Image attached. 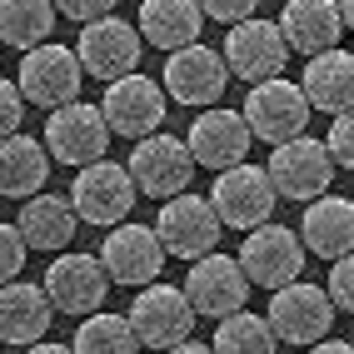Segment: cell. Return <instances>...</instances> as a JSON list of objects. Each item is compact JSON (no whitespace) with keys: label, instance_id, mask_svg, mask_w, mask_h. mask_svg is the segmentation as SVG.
<instances>
[{"label":"cell","instance_id":"f546056e","mask_svg":"<svg viewBox=\"0 0 354 354\" xmlns=\"http://www.w3.org/2000/svg\"><path fill=\"white\" fill-rule=\"evenodd\" d=\"M26 254H30V250L20 245L15 225H0V290L20 279V270H26Z\"/></svg>","mask_w":354,"mask_h":354},{"label":"cell","instance_id":"5bb4252c","mask_svg":"<svg viewBox=\"0 0 354 354\" xmlns=\"http://www.w3.org/2000/svg\"><path fill=\"white\" fill-rule=\"evenodd\" d=\"M285 55H290V45H285V35H279V26L274 20H259V15L245 20V26H234L225 35V50H220L225 70L240 75V80H250V90L265 85V80H279Z\"/></svg>","mask_w":354,"mask_h":354},{"label":"cell","instance_id":"cb8c5ba5","mask_svg":"<svg viewBox=\"0 0 354 354\" xmlns=\"http://www.w3.org/2000/svg\"><path fill=\"white\" fill-rule=\"evenodd\" d=\"M50 185V155L35 135L0 140V195L6 200H35Z\"/></svg>","mask_w":354,"mask_h":354},{"label":"cell","instance_id":"5b68a950","mask_svg":"<svg viewBox=\"0 0 354 354\" xmlns=\"http://www.w3.org/2000/svg\"><path fill=\"white\" fill-rule=\"evenodd\" d=\"M270 335L279 344H324L329 339V329H335V304H329L324 285H285V290H274L270 295Z\"/></svg>","mask_w":354,"mask_h":354},{"label":"cell","instance_id":"ac0fdd59","mask_svg":"<svg viewBox=\"0 0 354 354\" xmlns=\"http://www.w3.org/2000/svg\"><path fill=\"white\" fill-rule=\"evenodd\" d=\"M250 125H245V115L240 110H200L195 115V125L190 135H185V150H190L195 165H205V170H234V165H245L250 155Z\"/></svg>","mask_w":354,"mask_h":354},{"label":"cell","instance_id":"484cf974","mask_svg":"<svg viewBox=\"0 0 354 354\" xmlns=\"http://www.w3.org/2000/svg\"><path fill=\"white\" fill-rule=\"evenodd\" d=\"M50 299L40 285H6L0 290V344H40L50 335Z\"/></svg>","mask_w":354,"mask_h":354},{"label":"cell","instance_id":"2e32d148","mask_svg":"<svg viewBox=\"0 0 354 354\" xmlns=\"http://www.w3.org/2000/svg\"><path fill=\"white\" fill-rule=\"evenodd\" d=\"M100 265L110 285H130V290H150L160 285L165 270V250L155 240L150 225H115L100 245Z\"/></svg>","mask_w":354,"mask_h":354},{"label":"cell","instance_id":"9a60e30c","mask_svg":"<svg viewBox=\"0 0 354 354\" xmlns=\"http://www.w3.org/2000/svg\"><path fill=\"white\" fill-rule=\"evenodd\" d=\"M185 299H190V310L195 319H230V315H240L245 310V299H250V279L245 270L234 265L230 254H205L200 265H190V274H185Z\"/></svg>","mask_w":354,"mask_h":354},{"label":"cell","instance_id":"4fadbf2b","mask_svg":"<svg viewBox=\"0 0 354 354\" xmlns=\"http://www.w3.org/2000/svg\"><path fill=\"white\" fill-rule=\"evenodd\" d=\"M140 50H145V40H140L135 26H125L120 15H110V20H95V26H85L80 30V45H75V60L90 80H125L135 75V65H140Z\"/></svg>","mask_w":354,"mask_h":354},{"label":"cell","instance_id":"ba28073f","mask_svg":"<svg viewBox=\"0 0 354 354\" xmlns=\"http://www.w3.org/2000/svg\"><path fill=\"white\" fill-rule=\"evenodd\" d=\"M265 175H270V185H274V195L310 205V200L329 195V185H335V160H329L324 140L299 135V140H290V145H274V150H270Z\"/></svg>","mask_w":354,"mask_h":354},{"label":"cell","instance_id":"8d00e7d4","mask_svg":"<svg viewBox=\"0 0 354 354\" xmlns=\"http://www.w3.org/2000/svg\"><path fill=\"white\" fill-rule=\"evenodd\" d=\"M26 354H70V344H30Z\"/></svg>","mask_w":354,"mask_h":354},{"label":"cell","instance_id":"4dcf8cb0","mask_svg":"<svg viewBox=\"0 0 354 354\" xmlns=\"http://www.w3.org/2000/svg\"><path fill=\"white\" fill-rule=\"evenodd\" d=\"M329 304H335V310H349L354 315V254H344V259H335V265H329Z\"/></svg>","mask_w":354,"mask_h":354},{"label":"cell","instance_id":"277c9868","mask_svg":"<svg viewBox=\"0 0 354 354\" xmlns=\"http://www.w3.org/2000/svg\"><path fill=\"white\" fill-rule=\"evenodd\" d=\"M135 200H140L135 180L115 160L85 165V170H75V185H70V209H75L80 225H120V220H130Z\"/></svg>","mask_w":354,"mask_h":354},{"label":"cell","instance_id":"9c48e42d","mask_svg":"<svg viewBox=\"0 0 354 354\" xmlns=\"http://www.w3.org/2000/svg\"><path fill=\"white\" fill-rule=\"evenodd\" d=\"M245 125H250L254 140H265V145H290V140H299L304 125H310V100H304V90L285 75L265 80L245 95Z\"/></svg>","mask_w":354,"mask_h":354},{"label":"cell","instance_id":"1f68e13d","mask_svg":"<svg viewBox=\"0 0 354 354\" xmlns=\"http://www.w3.org/2000/svg\"><path fill=\"white\" fill-rule=\"evenodd\" d=\"M324 150L335 165H344V170H354V110L339 115L335 125H329V140H324Z\"/></svg>","mask_w":354,"mask_h":354},{"label":"cell","instance_id":"836d02e7","mask_svg":"<svg viewBox=\"0 0 354 354\" xmlns=\"http://www.w3.org/2000/svg\"><path fill=\"white\" fill-rule=\"evenodd\" d=\"M55 15L75 20V26L85 30V26H95V20H110V15H115V6H110V0H60Z\"/></svg>","mask_w":354,"mask_h":354},{"label":"cell","instance_id":"7402d4cb","mask_svg":"<svg viewBox=\"0 0 354 354\" xmlns=\"http://www.w3.org/2000/svg\"><path fill=\"white\" fill-rule=\"evenodd\" d=\"M135 30H140V40H150L155 50L180 55V50H190V45H200L205 10L195 6V0H145Z\"/></svg>","mask_w":354,"mask_h":354},{"label":"cell","instance_id":"d4e9b609","mask_svg":"<svg viewBox=\"0 0 354 354\" xmlns=\"http://www.w3.org/2000/svg\"><path fill=\"white\" fill-rule=\"evenodd\" d=\"M75 209H70V200L60 195H35L20 205V220H15V234H20V245L26 250H40V254H55L65 250L70 240H75Z\"/></svg>","mask_w":354,"mask_h":354},{"label":"cell","instance_id":"f35d334b","mask_svg":"<svg viewBox=\"0 0 354 354\" xmlns=\"http://www.w3.org/2000/svg\"><path fill=\"white\" fill-rule=\"evenodd\" d=\"M170 354H209V344H195V339H190V344H180V349H170Z\"/></svg>","mask_w":354,"mask_h":354},{"label":"cell","instance_id":"d6a6232c","mask_svg":"<svg viewBox=\"0 0 354 354\" xmlns=\"http://www.w3.org/2000/svg\"><path fill=\"white\" fill-rule=\"evenodd\" d=\"M20 115H26V100H20L15 80H6V75H0V140L20 135Z\"/></svg>","mask_w":354,"mask_h":354},{"label":"cell","instance_id":"6da1fadb","mask_svg":"<svg viewBox=\"0 0 354 354\" xmlns=\"http://www.w3.org/2000/svg\"><path fill=\"white\" fill-rule=\"evenodd\" d=\"M125 319H130V329H135L140 349H160V354L190 344V335H195V310H190V299H185V290L165 285V279L135 295V304H130Z\"/></svg>","mask_w":354,"mask_h":354},{"label":"cell","instance_id":"603a6c76","mask_svg":"<svg viewBox=\"0 0 354 354\" xmlns=\"http://www.w3.org/2000/svg\"><path fill=\"white\" fill-rule=\"evenodd\" d=\"M304 100H310V110L319 115H349L354 110V55L349 50H329V55H315L310 65H304Z\"/></svg>","mask_w":354,"mask_h":354},{"label":"cell","instance_id":"4316f807","mask_svg":"<svg viewBox=\"0 0 354 354\" xmlns=\"http://www.w3.org/2000/svg\"><path fill=\"white\" fill-rule=\"evenodd\" d=\"M50 30H55L50 0H0V45L30 55L40 45H50Z\"/></svg>","mask_w":354,"mask_h":354},{"label":"cell","instance_id":"83f0119b","mask_svg":"<svg viewBox=\"0 0 354 354\" xmlns=\"http://www.w3.org/2000/svg\"><path fill=\"white\" fill-rule=\"evenodd\" d=\"M70 354H140V339L125 315H90L70 339Z\"/></svg>","mask_w":354,"mask_h":354},{"label":"cell","instance_id":"e575fe53","mask_svg":"<svg viewBox=\"0 0 354 354\" xmlns=\"http://www.w3.org/2000/svg\"><path fill=\"white\" fill-rule=\"evenodd\" d=\"M209 20H230V30L234 26H245V20H254L259 15V6H254V0H205V6H200Z\"/></svg>","mask_w":354,"mask_h":354},{"label":"cell","instance_id":"44dd1931","mask_svg":"<svg viewBox=\"0 0 354 354\" xmlns=\"http://www.w3.org/2000/svg\"><path fill=\"white\" fill-rule=\"evenodd\" d=\"M299 245L304 254H319V259L354 254V200H339V195L310 200L299 220Z\"/></svg>","mask_w":354,"mask_h":354},{"label":"cell","instance_id":"d6986e66","mask_svg":"<svg viewBox=\"0 0 354 354\" xmlns=\"http://www.w3.org/2000/svg\"><path fill=\"white\" fill-rule=\"evenodd\" d=\"M230 85V70L220 60V50L209 45H190L180 55H165V95L180 100V105H215Z\"/></svg>","mask_w":354,"mask_h":354},{"label":"cell","instance_id":"74e56055","mask_svg":"<svg viewBox=\"0 0 354 354\" xmlns=\"http://www.w3.org/2000/svg\"><path fill=\"white\" fill-rule=\"evenodd\" d=\"M339 20H344V30H354V0H339Z\"/></svg>","mask_w":354,"mask_h":354},{"label":"cell","instance_id":"30bf717a","mask_svg":"<svg viewBox=\"0 0 354 354\" xmlns=\"http://www.w3.org/2000/svg\"><path fill=\"white\" fill-rule=\"evenodd\" d=\"M125 170H130L140 195H150V200L165 205V200H180L185 185L195 180V160H190V150H185V140H175L170 130H165V135L140 140V145L130 150Z\"/></svg>","mask_w":354,"mask_h":354},{"label":"cell","instance_id":"d590c367","mask_svg":"<svg viewBox=\"0 0 354 354\" xmlns=\"http://www.w3.org/2000/svg\"><path fill=\"white\" fill-rule=\"evenodd\" d=\"M310 354H354V349H349V344H335V339H324V344H315Z\"/></svg>","mask_w":354,"mask_h":354},{"label":"cell","instance_id":"e0dca14e","mask_svg":"<svg viewBox=\"0 0 354 354\" xmlns=\"http://www.w3.org/2000/svg\"><path fill=\"white\" fill-rule=\"evenodd\" d=\"M45 299H50V310L60 315H100V304H105V290H110V279H105V265H100V254H60L50 270H45Z\"/></svg>","mask_w":354,"mask_h":354},{"label":"cell","instance_id":"8992f818","mask_svg":"<svg viewBox=\"0 0 354 354\" xmlns=\"http://www.w3.org/2000/svg\"><path fill=\"white\" fill-rule=\"evenodd\" d=\"M234 265L245 270L250 285L274 295L285 285H299V274H304V245H299V234L285 230V225H259L254 234H245Z\"/></svg>","mask_w":354,"mask_h":354},{"label":"cell","instance_id":"7a4b0ae2","mask_svg":"<svg viewBox=\"0 0 354 354\" xmlns=\"http://www.w3.org/2000/svg\"><path fill=\"white\" fill-rule=\"evenodd\" d=\"M150 230H155V240H160L165 254L195 259V265H200L205 254H215L225 225H220L215 205H209L205 195H190V190H185L180 200H165V205H160V220H155Z\"/></svg>","mask_w":354,"mask_h":354},{"label":"cell","instance_id":"f1b7e54d","mask_svg":"<svg viewBox=\"0 0 354 354\" xmlns=\"http://www.w3.org/2000/svg\"><path fill=\"white\" fill-rule=\"evenodd\" d=\"M274 349H279V339L270 335V324L259 315H250V310L220 319L215 339H209V354H274Z\"/></svg>","mask_w":354,"mask_h":354},{"label":"cell","instance_id":"52a82bcc","mask_svg":"<svg viewBox=\"0 0 354 354\" xmlns=\"http://www.w3.org/2000/svg\"><path fill=\"white\" fill-rule=\"evenodd\" d=\"M274 185L270 175L259 170V165H234V170L215 175V185H209V205H215L220 225H234L240 234H254L259 225H270L274 215Z\"/></svg>","mask_w":354,"mask_h":354},{"label":"cell","instance_id":"7c38bea8","mask_svg":"<svg viewBox=\"0 0 354 354\" xmlns=\"http://www.w3.org/2000/svg\"><path fill=\"white\" fill-rule=\"evenodd\" d=\"M45 155L60 160V165H75V170H85V165H100L105 150H110V130L100 120V105H65L55 110L50 120H45Z\"/></svg>","mask_w":354,"mask_h":354},{"label":"cell","instance_id":"8fae6325","mask_svg":"<svg viewBox=\"0 0 354 354\" xmlns=\"http://www.w3.org/2000/svg\"><path fill=\"white\" fill-rule=\"evenodd\" d=\"M165 90L150 80V75H125V80H115L105 85V95H100V120L110 135H125V140H150L160 135L165 125Z\"/></svg>","mask_w":354,"mask_h":354},{"label":"cell","instance_id":"ab89813d","mask_svg":"<svg viewBox=\"0 0 354 354\" xmlns=\"http://www.w3.org/2000/svg\"><path fill=\"white\" fill-rule=\"evenodd\" d=\"M349 349H354V339H349Z\"/></svg>","mask_w":354,"mask_h":354},{"label":"cell","instance_id":"ffe728a7","mask_svg":"<svg viewBox=\"0 0 354 354\" xmlns=\"http://www.w3.org/2000/svg\"><path fill=\"white\" fill-rule=\"evenodd\" d=\"M274 26H279V35H285V45L299 50L304 60L339 50V35H344L339 0H290Z\"/></svg>","mask_w":354,"mask_h":354},{"label":"cell","instance_id":"3957f363","mask_svg":"<svg viewBox=\"0 0 354 354\" xmlns=\"http://www.w3.org/2000/svg\"><path fill=\"white\" fill-rule=\"evenodd\" d=\"M80 80H85V70H80L75 50H65V45L50 40V45H40V50L20 55L15 90H20V100H30V105L55 115V110L80 100Z\"/></svg>","mask_w":354,"mask_h":354}]
</instances>
